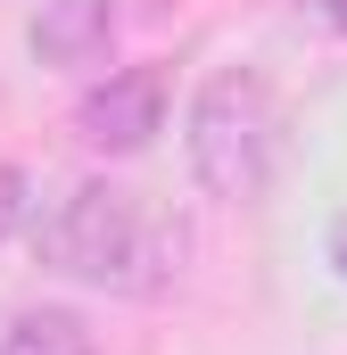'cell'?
<instances>
[{"mask_svg": "<svg viewBox=\"0 0 347 355\" xmlns=\"http://www.w3.org/2000/svg\"><path fill=\"white\" fill-rule=\"evenodd\" d=\"M273 157H281V99L257 67H215L198 99H190V174L207 198L223 207H248L273 182Z\"/></svg>", "mask_w": 347, "mask_h": 355, "instance_id": "1", "label": "cell"}, {"mask_svg": "<svg viewBox=\"0 0 347 355\" xmlns=\"http://www.w3.org/2000/svg\"><path fill=\"white\" fill-rule=\"evenodd\" d=\"M42 265L83 289H149L158 223L124 182H75L42 223Z\"/></svg>", "mask_w": 347, "mask_h": 355, "instance_id": "2", "label": "cell"}, {"mask_svg": "<svg viewBox=\"0 0 347 355\" xmlns=\"http://www.w3.org/2000/svg\"><path fill=\"white\" fill-rule=\"evenodd\" d=\"M158 124H166V75H158V67H124V75H108V83L75 107V132H83L91 149H108V157L149 149Z\"/></svg>", "mask_w": 347, "mask_h": 355, "instance_id": "3", "label": "cell"}, {"mask_svg": "<svg viewBox=\"0 0 347 355\" xmlns=\"http://www.w3.org/2000/svg\"><path fill=\"white\" fill-rule=\"evenodd\" d=\"M108 42H116V0H42L33 17V50L50 67H91L108 58Z\"/></svg>", "mask_w": 347, "mask_h": 355, "instance_id": "4", "label": "cell"}, {"mask_svg": "<svg viewBox=\"0 0 347 355\" xmlns=\"http://www.w3.org/2000/svg\"><path fill=\"white\" fill-rule=\"evenodd\" d=\"M0 355H99V347H91V331L75 314H17Z\"/></svg>", "mask_w": 347, "mask_h": 355, "instance_id": "5", "label": "cell"}, {"mask_svg": "<svg viewBox=\"0 0 347 355\" xmlns=\"http://www.w3.org/2000/svg\"><path fill=\"white\" fill-rule=\"evenodd\" d=\"M25 215V174L17 166H0V240H8V223Z\"/></svg>", "mask_w": 347, "mask_h": 355, "instance_id": "6", "label": "cell"}, {"mask_svg": "<svg viewBox=\"0 0 347 355\" xmlns=\"http://www.w3.org/2000/svg\"><path fill=\"white\" fill-rule=\"evenodd\" d=\"M314 17H323V25H339V33H347V0H314Z\"/></svg>", "mask_w": 347, "mask_h": 355, "instance_id": "7", "label": "cell"}, {"mask_svg": "<svg viewBox=\"0 0 347 355\" xmlns=\"http://www.w3.org/2000/svg\"><path fill=\"white\" fill-rule=\"evenodd\" d=\"M331 265L347 272V215H339V223H331Z\"/></svg>", "mask_w": 347, "mask_h": 355, "instance_id": "8", "label": "cell"}]
</instances>
